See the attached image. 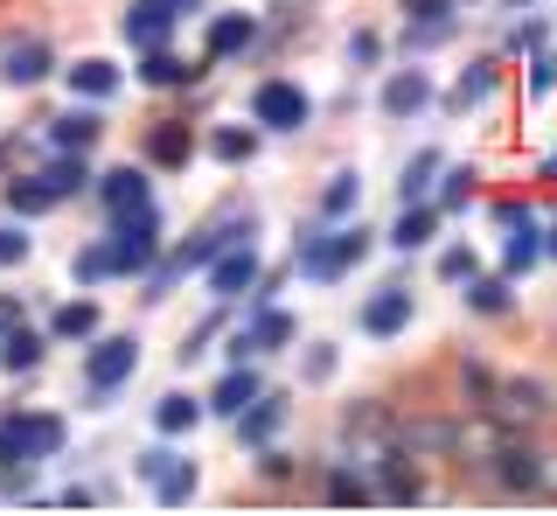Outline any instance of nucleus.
I'll use <instances>...</instances> for the list:
<instances>
[{
	"label": "nucleus",
	"mask_w": 557,
	"mask_h": 516,
	"mask_svg": "<svg viewBox=\"0 0 557 516\" xmlns=\"http://www.w3.org/2000/svg\"><path fill=\"white\" fill-rule=\"evenodd\" d=\"M495 84H502V63H495V57H481V63H467V77L453 84L446 106H453V112H467V106H481V98L495 91Z\"/></svg>",
	"instance_id": "nucleus-20"
},
{
	"label": "nucleus",
	"mask_w": 557,
	"mask_h": 516,
	"mask_svg": "<svg viewBox=\"0 0 557 516\" xmlns=\"http://www.w3.org/2000/svg\"><path fill=\"white\" fill-rule=\"evenodd\" d=\"M278 419H286V398H278V391H265V384H258V398L244 405V411H231V426H237L244 446H265V440L278 433Z\"/></svg>",
	"instance_id": "nucleus-13"
},
{
	"label": "nucleus",
	"mask_w": 557,
	"mask_h": 516,
	"mask_svg": "<svg viewBox=\"0 0 557 516\" xmlns=\"http://www.w3.org/2000/svg\"><path fill=\"white\" fill-rule=\"evenodd\" d=\"M405 14H418V22H446L453 0H405Z\"/></svg>",
	"instance_id": "nucleus-41"
},
{
	"label": "nucleus",
	"mask_w": 557,
	"mask_h": 516,
	"mask_svg": "<svg viewBox=\"0 0 557 516\" xmlns=\"http://www.w3.org/2000/svg\"><path fill=\"white\" fill-rule=\"evenodd\" d=\"M70 77V91H84V98H112L119 91V71L104 57H91V63H77V71H63Z\"/></svg>",
	"instance_id": "nucleus-28"
},
{
	"label": "nucleus",
	"mask_w": 557,
	"mask_h": 516,
	"mask_svg": "<svg viewBox=\"0 0 557 516\" xmlns=\"http://www.w3.org/2000/svg\"><path fill=\"white\" fill-rule=\"evenodd\" d=\"M307 377H313V384L335 377V349H327V342H321V349H307Z\"/></svg>",
	"instance_id": "nucleus-39"
},
{
	"label": "nucleus",
	"mask_w": 557,
	"mask_h": 516,
	"mask_svg": "<svg viewBox=\"0 0 557 516\" xmlns=\"http://www.w3.org/2000/svg\"><path fill=\"white\" fill-rule=\"evenodd\" d=\"M147 153H153L161 168H182L188 153H196V133H188V126H168V119H161V126L147 133Z\"/></svg>",
	"instance_id": "nucleus-23"
},
{
	"label": "nucleus",
	"mask_w": 557,
	"mask_h": 516,
	"mask_svg": "<svg viewBox=\"0 0 557 516\" xmlns=\"http://www.w3.org/2000/svg\"><path fill=\"white\" fill-rule=\"evenodd\" d=\"M139 77H147L153 91H168V84H196L202 71H196V63H182V57H168V42H161V49H147V63H139Z\"/></svg>",
	"instance_id": "nucleus-22"
},
{
	"label": "nucleus",
	"mask_w": 557,
	"mask_h": 516,
	"mask_svg": "<svg viewBox=\"0 0 557 516\" xmlns=\"http://www.w3.org/2000/svg\"><path fill=\"white\" fill-rule=\"evenodd\" d=\"M550 91H557V57H536L530 63V106H544Z\"/></svg>",
	"instance_id": "nucleus-36"
},
{
	"label": "nucleus",
	"mask_w": 557,
	"mask_h": 516,
	"mask_svg": "<svg viewBox=\"0 0 557 516\" xmlns=\"http://www.w3.org/2000/svg\"><path fill=\"white\" fill-rule=\"evenodd\" d=\"M348 57H356V63H376V57H383V42L370 36V28H362V36H356V42H348Z\"/></svg>",
	"instance_id": "nucleus-42"
},
{
	"label": "nucleus",
	"mask_w": 557,
	"mask_h": 516,
	"mask_svg": "<svg viewBox=\"0 0 557 516\" xmlns=\"http://www.w3.org/2000/svg\"><path fill=\"white\" fill-rule=\"evenodd\" d=\"M168 14H174V22H182V14H196V0H168Z\"/></svg>",
	"instance_id": "nucleus-48"
},
{
	"label": "nucleus",
	"mask_w": 557,
	"mask_h": 516,
	"mask_svg": "<svg viewBox=\"0 0 557 516\" xmlns=\"http://www.w3.org/2000/svg\"><path fill=\"white\" fill-rule=\"evenodd\" d=\"M168 468H174V460H168V454H139V475H147V481H161Z\"/></svg>",
	"instance_id": "nucleus-45"
},
{
	"label": "nucleus",
	"mask_w": 557,
	"mask_h": 516,
	"mask_svg": "<svg viewBox=\"0 0 557 516\" xmlns=\"http://www.w3.org/2000/svg\"><path fill=\"white\" fill-rule=\"evenodd\" d=\"M376 106L391 112V119H411V112H425V106H432V77H425V71H397V77L376 91Z\"/></svg>",
	"instance_id": "nucleus-15"
},
{
	"label": "nucleus",
	"mask_w": 557,
	"mask_h": 516,
	"mask_svg": "<svg viewBox=\"0 0 557 516\" xmlns=\"http://www.w3.org/2000/svg\"><path fill=\"white\" fill-rule=\"evenodd\" d=\"M174 36V14H168V0H139V8L126 14V42L133 49H161Z\"/></svg>",
	"instance_id": "nucleus-16"
},
{
	"label": "nucleus",
	"mask_w": 557,
	"mask_h": 516,
	"mask_svg": "<svg viewBox=\"0 0 557 516\" xmlns=\"http://www.w3.org/2000/svg\"><path fill=\"white\" fill-rule=\"evenodd\" d=\"M467 307H474V315H509L516 307V294H509V272H502V280H467Z\"/></svg>",
	"instance_id": "nucleus-25"
},
{
	"label": "nucleus",
	"mask_w": 557,
	"mask_h": 516,
	"mask_svg": "<svg viewBox=\"0 0 557 516\" xmlns=\"http://www.w3.org/2000/svg\"><path fill=\"white\" fill-rule=\"evenodd\" d=\"M258 398V370H223L216 377V391H209V411H216V419H231V411H244V405H251Z\"/></svg>",
	"instance_id": "nucleus-17"
},
{
	"label": "nucleus",
	"mask_w": 557,
	"mask_h": 516,
	"mask_svg": "<svg viewBox=\"0 0 557 516\" xmlns=\"http://www.w3.org/2000/svg\"><path fill=\"white\" fill-rule=\"evenodd\" d=\"M57 446H63V419H57V411H8V419H0V475L57 454Z\"/></svg>",
	"instance_id": "nucleus-2"
},
{
	"label": "nucleus",
	"mask_w": 557,
	"mask_h": 516,
	"mask_svg": "<svg viewBox=\"0 0 557 516\" xmlns=\"http://www.w3.org/2000/svg\"><path fill=\"white\" fill-rule=\"evenodd\" d=\"M432 175H440V153H411V161H405V182H397V196H405V202H418V196H425V188H432Z\"/></svg>",
	"instance_id": "nucleus-30"
},
{
	"label": "nucleus",
	"mask_w": 557,
	"mask_h": 516,
	"mask_svg": "<svg viewBox=\"0 0 557 516\" xmlns=\"http://www.w3.org/2000/svg\"><path fill=\"white\" fill-rule=\"evenodd\" d=\"M209 153H216V161H251V153H258V133H244V126H216V133H209Z\"/></svg>",
	"instance_id": "nucleus-31"
},
{
	"label": "nucleus",
	"mask_w": 557,
	"mask_h": 516,
	"mask_svg": "<svg viewBox=\"0 0 557 516\" xmlns=\"http://www.w3.org/2000/svg\"><path fill=\"white\" fill-rule=\"evenodd\" d=\"M98 133H104L98 112H57V119H49V147H57V153H84Z\"/></svg>",
	"instance_id": "nucleus-18"
},
{
	"label": "nucleus",
	"mask_w": 557,
	"mask_h": 516,
	"mask_svg": "<svg viewBox=\"0 0 557 516\" xmlns=\"http://www.w3.org/2000/svg\"><path fill=\"white\" fill-rule=\"evenodd\" d=\"M481 468H487V489L495 495H544V454L522 446V440H495Z\"/></svg>",
	"instance_id": "nucleus-4"
},
{
	"label": "nucleus",
	"mask_w": 557,
	"mask_h": 516,
	"mask_svg": "<svg viewBox=\"0 0 557 516\" xmlns=\"http://www.w3.org/2000/svg\"><path fill=\"white\" fill-rule=\"evenodd\" d=\"M35 182H42V188H49V196H57V202H63V196H77V188H84V182H91V168H84V161H77V153H63V161H49V168H42V175H35Z\"/></svg>",
	"instance_id": "nucleus-26"
},
{
	"label": "nucleus",
	"mask_w": 557,
	"mask_h": 516,
	"mask_svg": "<svg viewBox=\"0 0 557 516\" xmlns=\"http://www.w3.org/2000/svg\"><path fill=\"white\" fill-rule=\"evenodd\" d=\"M495 223L509 231V245H502V272L522 280V272L544 258V251H536V210H530V202H495Z\"/></svg>",
	"instance_id": "nucleus-7"
},
{
	"label": "nucleus",
	"mask_w": 557,
	"mask_h": 516,
	"mask_svg": "<svg viewBox=\"0 0 557 516\" xmlns=\"http://www.w3.org/2000/svg\"><path fill=\"white\" fill-rule=\"evenodd\" d=\"M22 321V300H0V329H14Z\"/></svg>",
	"instance_id": "nucleus-47"
},
{
	"label": "nucleus",
	"mask_w": 557,
	"mask_h": 516,
	"mask_svg": "<svg viewBox=\"0 0 557 516\" xmlns=\"http://www.w3.org/2000/svg\"><path fill=\"white\" fill-rule=\"evenodd\" d=\"M258 468H265V481H293V454H265Z\"/></svg>",
	"instance_id": "nucleus-43"
},
{
	"label": "nucleus",
	"mask_w": 557,
	"mask_h": 516,
	"mask_svg": "<svg viewBox=\"0 0 557 516\" xmlns=\"http://www.w3.org/2000/svg\"><path fill=\"white\" fill-rule=\"evenodd\" d=\"M251 119H258L265 133H300L307 119H313V106H307V91H300V84L272 77V84H258V91H251Z\"/></svg>",
	"instance_id": "nucleus-6"
},
{
	"label": "nucleus",
	"mask_w": 557,
	"mask_h": 516,
	"mask_svg": "<svg viewBox=\"0 0 557 516\" xmlns=\"http://www.w3.org/2000/svg\"><path fill=\"white\" fill-rule=\"evenodd\" d=\"M28 258V237L22 231H0V266H22Z\"/></svg>",
	"instance_id": "nucleus-40"
},
{
	"label": "nucleus",
	"mask_w": 557,
	"mask_h": 516,
	"mask_svg": "<svg viewBox=\"0 0 557 516\" xmlns=\"http://www.w3.org/2000/svg\"><path fill=\"white\" fill-rule=\"evenodd\" d=\"M356 196H362V182L342 168V175L327 182V196H321V217H348V210H356Z\"/></svg>",
	"instance_id": "nucleus-33"
},
{
	"label": "nucleus",
	"mask_w": 557,
	"mask_h": 516,
	"mask_svg": "<svg viewBox=\"0 0 557 516\" xmlns=\"http://www.w3.org/2000/svg\"><path fill=\"white\" fill-rule=\"evenodd\" d=\"M57 335H63V342L98 335V307H91V300H70V307H57Z\"/></svg>",
	"instance_id": "nucleus-32"
},
{
	"label": "nucleus",
	"mask_w": 557,
	"mask_h": 516,
	"mask_svg": "<svg viewBox=\"0 0 557 516\" xmlns=\"http://www.w3.org/2000/svg\"><path fill=\"white\" fill-rule=\"evenodd\" d=\"M153 251H161V217H153V202H147V210H133V217H112V237H104V245L77 251V280L98 286V280H112V272H147Z\"/></svg>",
	"instance_id": "nucleus-1"
},
{
	"label": "nucleus",
	"mask_w": 557,
	"mask_h": 516,
	"mask_svg": "<svg viewBox=\"0 0 557 516\" xmlns=\"http://www.w3.org/2000/svg\"><path fill=\"white\" fill-rule=\"evenodd\" d=\"M196 419H202V405H196V398H174V391H168L161 405H153V426H161V433H174V440H182Z\"/></svg>",
	"instance_id": "nucleus-29"
},
{
	"label": "nucleus",
	"mask_w": 557,
	"mask_h": 516,
	"mask_svg": "<svg viewBox=\"0 0 557 516\" xmlns=\"http://www.w3.org/2000/svg\"><path fill=\"white\" fill-rule=\"evenodd\" d=\"M153 495H161V503H188V495H196V468H188V460H174V468L153 481Z\"/></svg>",
	"instance_id": "nucleus-34"
},
{
	"label": "nucleus",
	"mask_w": 557,
	"mask_h": 516,
	"mask_svg": "<svg viewBox=\"0 0 557 516\" xmlns=\"http://www.w3.org/2000/svg\"><path fill=\"white\" fill-rule=\"evenodd\" d=\"M293 335H300V321H293L286 307H265V315L251 321V335H244V342H251V356H265V349H286Z\"/></svg>",
	"instance_id": "nucleus-21"
},
{
	"label": "nucleus",
	"mask_w": 557,
	"mask_h": 516,
	"mask_svg": "<svg viewBox=\"0 0 557 516\" xmlns=\"http://www.w3.org/2000/svg\"><path fill=\"white\" fill-rule=\"evenodd\" d=\"M474 272H481V266H474V251H460V245H453V251L440 258V280H460V286H467Z\"/></svg>",
	"instance_id": "nucleus-38"
},
{
	"label": "nucleus",
	"mask_w": 557,
	"mask_h": 516,
	"mask_svg": "<svg viewBox=\"0 0 557 516\" xmlns=\"http://www.w3.org/2000/svg\"><path fill=\"white\" fill-rule=\"evenodd\" d=\"M209 286H216V294H251V286H258V251H251V237H237V245H223L216 258H209Z\"/></svg>",
	"instance_id": "nucleus-9"
},
{
	"label": "nucleus",
	"mask_w": 557,
	"mask_h": 516,
	"mask_svg": "<svg viewBox=\"0 0 557 516\" xmlns=\"http://www.w3.org/2000/svg\"><path fill=\"white\" fill-rule=\"evenodd\" d=\"M49 71H57V57H49L42 36H22V42L0 49V84H42Z\"/></svg>",
	"instance_id": "nucleus-10"
},
{
	"label": "nucleus",
	"mask_w": 557,
	"mask_h": 516,
	"mask_svg": "<svg viewBox=\"0 0 557 516\" xmlns=\"http://www.w3.org/2000/svg\"><path fill=\"white\" fill-rule=\"evenodd\" d=\"M481 405H487V419H495V426H530V419H544V411H550V384H536V377H509V384H495V377H487Z\"/></svg>",
	"instance_id": "nucleus-5"
},
{
	"label": "nucleus",
	"mask_w": 557,
	"mask_h": 516,
	"mask_svg": "<svg viewBox=\"0 0 557 516\" xmlns=\"http://www.w3.org/2000/svg\"><path fill=\"white\" fill-rule=\"evenodd\" d=\"M467 433L453 419H411V426H391V446L397 454H453Z\"/></svg>",
	"instance_id": "nucleus-11"
},
{
	"label": "nucleus",
	"mask_w": 557,
	"mask_h": 516,
	"mask_svg": "<svg viewBox=\"0 0 557 516\" xmlns=\"http://www.w3.org/2000/svg\"><path fill=\"white\" fill-rule=\"evenodd\" d=\"M536 42H544V22H522L516 36H509V49H536Z\"/></svg>",
	"instance_id": "nucleus-44"
},
{
	"label": "nucleus",
	"mask_w": 557,
	"mask_h": 516,
	"mask_svg": "<svg viewBox=\"0 0 557 516\" xmlns=\"http://www.w3.org/2000/svg\"><path fill=\"white\" fill-rule=\"evenodd\" d=\"M544 182H557V153H544Z\"/></svg>",
	"instance_id": "nucleus-49"
},
{
	"label": "nucleus",
	"mask_w": 557,
	"mask_h": 516,
	"mask_svg": "<svg viewBox=\"0 0 557 516\" xmlns=\"http://www.w3.org/2000/svg\"><path fill=\"white\" fill-rule=\"evenodd\" d=\"M376 237L362 231V223H348V231H327V237H307L300 245V272L307 280H342V272H356L362 258H370Z\"/></svg>",
	"instance_id": "nucleus-3"
},
{
	"label": "nucleus",
	"mask_w": 557,
	"mask_h": 516,
	"mask_svg": "<svg viewBox=\"0 0 557 516\" xmlns=\"http://www.w3.org/2000/svg\"><path fill=\"white\" fill-rule=\"evenodd\" d=\"M432 231H440V210H425V202H411V210L405 217H397V231H391V245L397 251H418V245H425V237Z\"/></svg>",
	"instance_id": "nucleus-27"
},
{
	"label": "nucleus",
	"mask_w": 557,
	"mask_h": 516,
	"mask_svg": "<svg viewBox=\"0 0 557 516\" xmlns=\"http://www.w3.org/2000/svg\"><path fill=\"white\" fill-rule=\"evenodd\" d=\"M133 370H139V342L133 335H104L98 349H91V364H84V377H91V398H112Z\"/></svg>",
	"instance_id": "nucleus-8"
},
{
	"label": "nucleus",
	"mask_w": 557,
	"mask_h": 516,
	"mask_svg": "<svg viewBox=\"0 0 557 516\" xmlns=\"http://www.w3.org/2000/svg\"><path fill=\"white\" fill-rule=\"evenodd\" d=\"M467 196H474V168H453V175H446V188H440V210H460Z\"/></svg>",
	"instance_id": "nucleus-37"
},
{
	"label": "nucleus",
	"mask_w": 557,
	"mask_h": 516,
	"mask_svg": "<svg viewBox=\"0 0 557 516\" xmlns=\"http://www.w3.org/2000/svg\"><path fill=\"white\" fill-rule=\"evenodd\" d=\"M251 36H258L251 14H216V22H209V63H216V57H237V49H251Z\"/></svg>",
	"instance_id": "nucleus-19"
},
{
	"label": "nucleus",
	"mask_w": 557,
	"mask_h": 516,
	"mask_svg": "<svg viewBox=\"0 0 557 516\" xmlns=\"http://www.w3.org/2000/svg\"><path fill=\"white\" fill-rule=\"evenodd\" d=\"M362 495H370V481H362V475H348V468L327 475V503H362Z\"/></svg>",
	"instance_id": "nucleus-35"
},
{
	"label": "nucleus",
	"mask_w": 557,
	"mask_h": 516,
	"mask_svg": "<svg viewBox=\"0 0 557 516\" xmlns=\"http://www.w3.org/2000/svg\"><path fill=\"white\" fill-rule=\"evenodd\" d=\"M536 251L557 258V217H550V223H536Z\"/></svg>",
	"instance_id": "nucleus-46"
},
{
	"label": "nucleus",
	"mask_w": 557,
	"mask_h": 516,
	"mask_svg": "<svg viewBox=\"0 0 557 516\" xmlns=\"http://www.w3.org/2000/svg\"><path fill=\"white\" fill-rule=\"evenodd\" d=\"M98 202L112 217H133V210H147V175H139V168H112V175H98Z\"/></svg>",
	"instance_id": "nucleus-14"
},
{
	"label": "nucleus",
	"mask_w": 557,
	"mask_h": 516,
	"mask_svg": "<svg viewBox=\"0 0 557 516\" xmlns=\"http://www.w3.org/2000/svg\"><path fill=\"white\" fill-rule=\"evenodd\" d=\"M0 335H8V342H0V364H8V370H35V364H42V335H35V329L14 321V329H0Z\"/></svg>",
	"instance_id": "nucleus-24"
},
{
	"label": "nucleus",
	"mask_w": 557,
	"mask_h": 516,
	"mask_svg": "<svg viewBox=\"0 0 557 516\" xmlns=\"http://www.w3.org/2000/svg\"><path fill=\"white\" fill-rule=\"evenodd\" d=\"M411 315H418V300L405 286H383V294L362 300V335H397V329H411Z\"/></svg>",
	"instance_id": "nucleus-12"
}]
</instances>
